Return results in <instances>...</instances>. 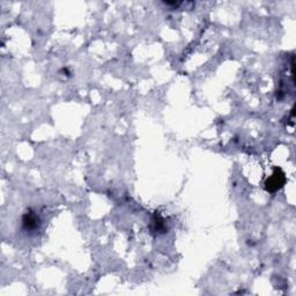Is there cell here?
Masks as SVG:
<instances>
[{"label": "cell", "instance_id": "obj_1", "mask_svg": "<svg viewBox=\"0 0 296 296\" xmlns=\"http://www.w3.org/2000/svg\"><path fill=\"white\" fill-rule=\"evenodd\" d=\"M285 183H286L285 173H283L280 168H276L274 169L273 174H272L266 180V182H265V189H266V191L268 192L274 193L279 191L280 189H282Z\"/></svg>", "mask_w": 296, "mask_h": 296}, {"label": "cell", "instance_id": "obj_3", "mask_svg": "<svg viewBox=\"0 0 296 296\" xmlns=\"http://www.w3.org/2000/svg\"><path fill=\"white\" fill-rule=\"evenodd\" d=\"M152 229H153V231H155V232H164L165 226H164V221H163V219H161V217L158 215L154 216V219L152 220Z\"/></svg>", "mask_w": 296, "mask_h": 296}, {"label": "cell", "instance_id": "obj_2", "mask_svg": "<svg viewBox=\"0 0 296 296\" xmlns=\"http://www.w3.org/2000/svg\"><path fill=\"white\" fill-rule=\"evenodd\" d=\"M22 227L27 231H35L40 228V217L29 210L22 216Z\"/></svg>", "mask_w": 296, "mask_h": 296}]
</instances>
